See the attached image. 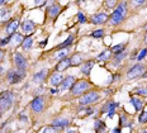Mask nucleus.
Instances as JSON below:
<instances>
[{
    "mask_svg": "<svg viewBox=\"0 0 147 133\" xmlns=\"http://www.w3.org/2000/svg\"><path fill=\"white\" fill-rule=\"evenodd\" d=\"M142 133H147V131H146V132H142Z\"/></svg>",
    "mask_w": 147,
    "mask_h": 133,
    "instance_id": "47",
    "label": "nucleus"
},
{
    "mask_svg": "<svg viewBox=\"0 0 147 133\" xmlns=\"http://www.w3.org/2000/svg\"><path fill=\"white\" fill-rule=\"evenodd\" d=\"M14 63H15V66H17L18 71L26 74V70H27V66H28V62H27L26 57H24L22 53L17 52V53L14 55Z\"/></svg>",
    "mask_w": 147,
    "mask_h": 133,
    "instance_id": "3",
    "label": "nucleus"
},
{
    "mask_svg": "<svg viewBox=\"0 0 147 133\" xmlns=\"http://www.w3.org/2000/svg\"><path fill=\"white\" fill-rule=\"evenodd\" d=\"M34 27H36V24L33 23L32 20H26V22H23V24H22V29H23L24 33H30V32H33Z\"/></svg>",
    "mask_w": 147,
    "mask_h": 133,
    "instance_id": "15",
    "label": "nucleus"
},
{
    "mask_svg": "<svg viewBox=\"0 0 147 133\" xmlns=\"http://www.w3.org/2000/svg\"><path fill=\"white\" fill-rule=\"evenodd\" d=\"M112 133H121V129H119V128H114Z\"/></svg>",
    "mask_w": 147,
    "mask_h": 133,
    "instance_id": "41",
    "label": "nucleus"
},
{
    "mask_svg": "<svg viewBox=\"0 0 147 133\" xmlns=\"http://www.w3.org/2000/svg\"><path fill=\"white\" fill-rule=\"evenodd\" d=\"M18 26H19V23H18V20H11L10 23L7 26V33H9V34L13 36V33L17 30Z\"/></svg>",
    "mask_w": 147,
    "mask_h": 133,
    "instance_id": "18",
    "label": "nucleus"
},
{
    "mask_svg": "<svg viewBox=\"0 0 147 133\" xmlns=\"http://www.w3.org/2000/svg\"><path fill=\"white\" fill-rule=\"evenodd\" d=\"M146 56H147V49L145 48V49H142V51L140 52V53H138V56H137L136 58H137V60H138V61H141V60H143V58H145Z\"/></svg>",
    "mask_w": 147,
    "mask_h": 133,
    "instance_id": "32",
    "label": "nucleus"
},
{
    "mask_svg": "<svg viewBox=\"0 0 147 133\" xmlns=\"http://www.w3.org/2000/svg\"><path fill=\"white\" fill-rule=\"evenodd\" d=\"M51 92H52V94H56V92H57V90H56V89H52V90H51Z\"/></svg>",
    "mask_w": 147,
    "mask_h": 133,
    "instance_id": "43",
    "label": "nucleus"
},
{
    "mask_svg": "<svg viewBox=\"0 0 147 133\" xmlns=\"http://www.w3.org/2000/svg\"><path fill=\"white\" fill-rule=\"evenodd\" d=\"M78 19H79L80 23H85V22H86V17H85L81 11H79V13H78Z\"/></svg>",
    "mask_w": 147,
    "mask_h": 133,
    "instance_id": "34",
    "label": "nucleus"
},
{
    "mask_svg": "<svg viewBox=\"0 0 147 133\" xmlns=\"http://www.w3.org/2000/svg\"><path fill=\"white\" fill-rule=\"evenodd\" d=\"M145 42L147 43V32H146V36H145Z\"/></svg>",
    "mask_w": 147,
    "mask_h": 133,
    "instance_id": "45",
    "label": "nucleus"
},
{
    "mask_svg": "<svg viewBox=\"0 0 147 133\" xmlns=\"http://www.w3.org/2000/svg\"><path fill=\"white\" fill-rule=\"evenodd\" d=\"M9 17H10L9 10H7V9H0V22H7L9 19Z\"/></svg>",
    "mask_w": 147,
    "mask_h": 133,
    "instance_id": "21",
    "label": "nucleus"
},
{
    "mask_svg": "<svg viewBox=\"0 0 147 133\" xmlns=\"http://www.w3.org/2000/svg\"><path fill=\"white\" fill-rule=\"evenodd\" d=\"M48 74V70L45 69V70H41L39 72H37L34 76H33V81L34 82H42L43 80L46 79V76H47Z\"/></svg>",
    "mask_w": 147,
    "mask_h": 133,
    "instance_id": "14",
    "label": "nucleus"
},
{
    "mask_svg": "<svg viewBox=\"0 0 147 133\" xmlns=\"http://www.w3.org/2000/svg\"><path fill=\"white\" fill-rule=\"evenodd\" d=\"M5 4V1H4V0H3V1H1V0H0V5H4Z\"/></svg>",
    "mask_w": 147,
    "mask_h": 133,
    "instance_id": "44",
    "label": "nucleus"
},
{
    "mask_svg": "<svg viewBox=\"0 0 147 133\" xmlns=\"http://www.w3.org/2000/svg\"><path fill=\"white\" fill-rule=\"evenodd\" d=\"M3 58H4V52L0 51V60H3Z\"/></svg>",
    "mask_w": 147,
    "mask_h": 133,
    "instance_id": "42",
    "label": "nucleus"
},
{
    "mask_svg": "<svg viewBox=\"0 0 147 133\" xmlns=\"http://www.w3.org/2000/svg\"><path fill=\"white\" fill-rule=\"evenodd\" d=\"M9 41H10V37H7V38H5V39H1V42H0V45H1V46H4V45H7V43H8Z\"/></svg>",
    "mask_w": 147,
    "mask_h": 133,
    "instance_id": "37",
    "label": "nucleus"
},
{
    "mask_svg": "<svg viewBox=\"0 0 147 133\" xmlns=\"http://www.w3.org/2000/svg\"><path fill=\"white\" fill-rule=\"evenodd\" d=\"M88 89H89V82L86 80H80V81L74 84V86L71 88V92L74 95H80L84 91H86Z\"/></svg>",
    "mask_w": 147,
    "mask_h": 133,
    "instance_id": "5",
    "label": "nucleus"
},
{
    "mask_svg": "<svg viewBox=\"0 0 147 133\" xmlns=\"http://www.w3.org/2000/svg\"><path fill=\"white\" fill-rule=\"evenodd\" d=\"M133 4L134 5H142V4H145V1H133Z\"/></svg>",
    "mask_w": 147,
    "mask_h": 133,
    "instance_id": "39",
    "label": "nucleus"
},
{
    "mask_svg": "<svg viewBox=\"0 0 147 133\" xmlns=\"http://www.w3.org/2000/svg\"><path fill=\"white\" fill-rule=\"evenodd\" d=\"M110 57V49H105L104 52H102V53L98 56V60L99 61H103V60H108V58Z\"/></svg>",
    "mask_w": 147,
    "mask_h": 133,
    "instance_id": "25",
    "label": "nucleus"
},
{
    "mask_svg": "<svg viewBox=\"0 0 147 133\" xmlns=\"http://www.w3.org/2000/svg\"><path fill=\"white\" fill-rule=\"evenodd\" d=\"M67 133H75V132H72V131H70V132H67Z\"/></svg>",
    "mask_w": 147,
    "mask_h": 133,
    "instance_id": "46",
    "label": "nucleus"
},
{
    "mask_svg": "<svg viewBox=\"0 0 147 133\" xmlns=\"http://www.w3.org/2000/svg\"><path fill=\"white\" fill-rule=\"evenodd\" d=\"M136 94H140V95H143V97H147V88H138L134 90Z\"/></svg>",
    "mask_w": 147,
    "mask_h": 133,
    "instance_id": "31",
    "label": "nucleus"
},
{
    "mask_svg": "<svg viewBox=\"0 0 147 133\" xmlns=\"http://www.w3.org/2000/svg\"><path fill=\"white\" fill-rule=\"evenodd\" d=\"M60 11H61V7L59 4H56V3H52V5L48 8V15H50L51 18L57 17V15L60 14Z\"/></svg>",
    "mask_w": 147,
    "mask_h": 133,
    "instance_id": "12",
    "label": "nucleus"
},
{
    "mask_svg": "<svg viewBox=\"0 0 147 133\" xmlns=\"http://www.w3.org/2000/svg\"><path fill=\"white\" fill-rule=\"evenodd\" d=\"M131 103L134 105V108H136V110H142V101L140 100V99L137 98H132L131 99Z\"/></svg>",
    "mask_w": 147,
    "mask_h": 133,
    "instance_id": "23",
    "label": "nucleus"
},
{
    "mask_svg": "<svg viewBox=\"0 0 147 133\" xmlns=\"http://www.w3.org/2000/svg\"><path fill=\"white\" fill-rule=\"evenodd\" d=\"M99 99H100V95L98 94L96 91H90L80 98V104L86 105V104H91V103H96V101H99Z\"/></svg>",
    "mask_w": 147,
    "mask_h": 133,
    "instance_id": "4",
    "label": "nucleus"
},
{
    "mask_svg": "<svg viewBox=\"0 0 147 133\" xmlns=\"http://www.w3.org/2000/svg\"><path fill=\"white\" fill-rule=\"evenodd\" d=\"M107 19H108V15L105 13H98L91 18V22H93L94 24H103L107 22Z\"/></svg>",
    "mask_w": 147,
    "mask_h": 133,
    "instance_id": "11",
    "label": "nucleus"
},
{
    "mask_svg": "<svg viewBox=\"0 0 147 133\" xmlns=\"http://www.w3.org/2000/svg\"><path fill=\"white\" fill-rule=\"evenodd\" d=\"M71 65V61H70V58H63V60L60 61V63L57 65L56 67V71H62V70H66L67 67Z\"/></svg>",
    "mask_w": 147,
    "mask_h": 133,
    "instance_id": "17",
    "label": "nucleus"
},
{
    "mask_svg": "<svg viewBox=\"0 0 147 133\" xmlns=\"http://www.w3.org/2000/svg\"><path fill=\"white\" fill-rule=\"evenodd\" d=\"M145 28H146V29H147V26H146V27H145Z\"/></svg>",
    "mask_w": 147,
    "mask_h": 133,
    "instance_id": "48",
    "label": "nucleus"
},
{
    "mask_svg": "<svg viewBox=\"0 0 147 133\" xmlns=\"http://www.w3.org/2000/svg\"><path fill=\"white\" fill-rule=\"evenodd\" d=\"M145 72H146L145 66H142V65H134L132 69H131V70L127 72V77H128L129 80L137 79V77H141V76H142Z\"/></svg>",
    "mask_w": 147,
    "mask_h": 133,
    "instance_id": "6",
    "label": "nucleus"
},
{
    "mask_svg": "<svg viewBox=\"0 0 147 133\" xmlns=\"http://www.w3.org/2000/svg\"><path fill=\"white\" fill-rule=\"evenodd\" d=\"M69 123H70L69 119H66V118H57L52 122V126H53L55 128H63V127L69 126Z\"/></svg>",
    "mask_w": 147,
    "mask_h": 133,
    "instance_id": "13",
    "label": "nucleus"
},
{
    "mask_svg": "<svg viewBox=\"0 0 147 133\" xmlns=\"http://www.w3.org/2000/svg\"><path fill=\"white\" fill-rule=\"evenodd\" d=\"M70 61H71V65H79L82 61V57L80 56V55H75Z\"/></svg>",
    "mask_w": 147,
    "mask_h": 133,
    "instance_id": "28",
    "label": "nucleus"
},
{
    "mask_svg": "<svg viewBox=\"0 0 147 133\" xmlns=\"http://www.w3.org/2000/svg\"><path fill=\"white\" fill-rule=\"evenodd\" d=\"M72 41H74V36H69V38H67V39H66V41L63 42V43H61V45L59 46V48H60V49H63L65 47H67V46H70V45H71Z\"/></svg>",
    "mask_w": 147,
    "mask_h": 133,
    "instance_id": "26",
    "label": "nucleus"
},
{
    "mask_svg": "<svg viewBox=\"0 0 147 133\" xmlns=\"http://www.w3.org/2000/svg\"><path fill=\"white\" fill-rule=\"evenodd\" d=\"M10 41L13 42V45H18V43H20V42L23 43L24 39H23L22 34H14V36L10 37Z\"/></svg>",
    "mask_w": 147,
    "mask_h": 133,
    "instance_id": "24",
    "label": "nucleus"
},
{
    "mask_svg": "<svg viewBox=\"0 0 147 133\" xmlns=\"http://www.w3.org/2000/svg\"><path fill=\"white\" fill-rule=\"evenodd\" d=\"M32 43H33L32 37H27V38L23 41V43H22V47L24 49H29L30 47H32Z\"/></svg>",
    "mask_w": 147,
    "mask_h": 133,
    "instance_id": "22",
    "label": "nucleus"
},
{
    "mask_svg": "<svg viewBox=\"0 0 147 133\" xmlns=\"http://www.w3.org/2000/svg\"><path fill=\"white\" fill-rule=\"evenodd\" d=\"M95 131L98 133H105L107 126L104 124L103 122H100V120H96V122H95Z\"/></svg>",
    "mask_w": 147,
    "mask_h": 133,
    "instance_id": "20",
    "label": "nucleus"
},
{
    "mask_svg": "<svg viewBox=\"0 0 147 133\" xmlns=\"http://www.w3.org/2000/svg\"><path fill=\"white\" fill-rule=\"evenodd\" d=\"M26 74L24 72H20V71H15V70H10L8 72V81L9 84H17V82H19L20 80L24 77Z\"/></svg>",
    "mask_w": 147,
    "mask_h": 133,
    "instance_id": "7",
    "label": "nucleus"
},
{
    "mask_svg": "<svg viewBox=\"0 0 147 133\" xmlns=\"http://www.w3.org/2000/svg\"><path fill=\"white\" fill-rule=\"evenodd\" d=\"M30 107H32V110H33V112H36V113L42 112V110H43V107H45V101H43V99H42L41 97L36 98L34 100L32 101Z\"/></svg>",
    "mask_w": 147,
    "mask_h": 133,
    "instance_id": "8",
    "label": "nucleus"
},
{
    "mask_svg": "<svg viewBox=\"0 0 147 133\" xmlns=\"http://www.w3.org/2000/svg\"><path fill=\"white\" fill-rule=\"evenodd\" d=\"M117 107H118L117 103H114V101H109V103H107V104L103 107L102 112H103V113H108L109 117H113V114H114L115 108H117Z\"/></svg>",
    "mask_w": 147,
    "mask_h": 133,
    "instance_id": "9",
    "label": "nucleus"
},
{
    "mask_svg": "<svg viewBox=\"0 0 147 133\" xmlns=\"http://www.w3.org/2000/svg\"><path fill=\"white\" fill-rule=\"evenodd\" d=\"M91 36H93L94 38H100V37H103V36H104V30H103V29L94 30V32L91 33Z\"/></svg>",
    "mask_w": 147,
    "mask_h": 133,
    "instance_id": "30",
    "label": "nucleus"
},
{
    "mask_svg": "<svg viewBox=\"0 0 147 133\" xmlns=\"http://www.w3.org/2000/svg\"><path fill=\"white\" fill-rule=\"evenodd\" d=\"M123 57H125V52H121V53H118V56H117V60H115V63H118L119 61L122 60Z\"/></svg>",
    "mask_w": 147,
    "mask_h": 133,
    "instance_id": "35",
    "label": "nucleus"
},
{
    "mask_svg": "<svg viewBox=\"0 0 147 133\" xmlns=\"http://www.w3.org/2000/svg\"><path fill=\"white\" fill-rule=\"evenodd\" d=\"M105 5H107L108 8H113V7L115 5V1H112V0H107V1H105Z\"/></svg>",
    "mask_w": 147,
    "mask_h": 133,
    "instance_id": "36",
    "label": "nucleus"
},
{
    "mask_svg": "<svg viewBox=\"0 0 147 133\" xmlns=\"http://www.w3.org/2000/svg\"><path fill=\"white\" fill-rule=\"evenodd\" d=\"M62 81H63V77H62V75H61V74H59V72L53 74V75L51 76V80H50L51 85H53V86L60 85Z\"/></svg>",
    "mask_w": 147,
    "mask_h": 133,
    "instance_id": "16",
    "label": "nucleus"
},
{
    "mask_svg": "<svg viewBox=\"0 0 147 133\" xmlns=\"http://www.w3.org/2000/svg\"><path fill=\"white\" fill-rule=\"evenodd\" d=\"M43 133H56V132H55L53 128H46L43 131Z\"/></svg>",
    "mask_w": 147,
    "mask_h": 133,
    "instance_id": "38",
    "label": "nucleus"
},
{
    "mask_svg": "<svg viewBox=\"0 0 147 133\" xmlns=\"http://www.w3.org/2000/svg\"><path fill=\"white\" fill-rule=\"evenodd\" d=\"M46 43H47V39H45V41H43V42H41V45H39V46H41V47H42V48H43V47H45V46H46Z\"/></svg>",
    "mask_w": 147,
    "mask_h": 133,
    "instance_id": "40",
    "label": "nucleus"
},
{
    "mask_svg": "<svg viewBox=\"0 0 147 133\" xmlns=\"http://www.w3.org/2000/svg\"><path fill=\"white\" fill-rule=\"evenodd\" d=\"M66 53H67V49H61L55 58H57V60H63V58H66Z\"/></svg>",
    "mask_w": 147,
    "mask_h": 133,
    "instance_id": "29",
    "label": "nucleus"
},
{
    "mask_svg": "<svg viewBox=\"0 0 147 133\" xmlns=\"http://www.w3.org/2000/svg\"><path fill=\"white\" fill-rule=\"evenodd\" d=\"M125 15H127V4H125V3H121V4L115 8V10L113 11V14L110 15L109 23L112 24V26H117V24H119L124 19Z\"/></svg>",
    "mask_w": 147,
    "mask_h": 133,
    "instance_id": "1",
    "label": "nucleus"
},
{
    "mask_svg": "<svg viewBox=\"0 0 147 133\" xmlns=\"http://www.w3.org/2000/svg\"><path fill=\"white\" fill-rule=\"evenodd\" d=\"M74 84H75V79H74L72 76H67L63 79V81L61 82V91H65L67 90V89H70V88H72Z\"/></svg>",
    "mask_w": 147,
    "mask_h": 133,
    "instance_id": "10",
    "label": "nucleus"
},
{
    "mask_svg": "<svg viewBox=\"0 0 147 133\" xmlns=\"http://www.w3.org/2000/svg\"><path fill=\"white\" fill-rule=\"evenodd\" d=\"M14 100V95L11 91H3L0 94V114L5 113L10 109Z\"/></svg>",
    "mask_w": 147,
    "mask_h": 133,
    "instance_id": "2",
    "label": "nucleus"
},
{
    "mask_svg": "<svg viewBox=\"0 0 147 133\" xmlns=\"http://www.w3.org/2000/svg\"><path fill=\"white\" fill-rule=\"evenodd\" d=\"M138 120H140V123H146L147 122V112H142V113H141Z\"/></svg>",
    "mask_w": 147,
    "mask_h": 133,
    "instance_id": "33",
    "label": "nucleus"
},
{
    "mask_svg": "<svg viewBox=\"0 0 147 133\" xmlns=\"http://www.w3.org/2000/svg\"><path fill=\"white\" fill-rule=\"evenodd\" d=\"M124 49V45L123 43H119V45H115L112 47V51L114 52V53H119V52H122Z\"/></svg>",
    "mask_w": 147,
    "mask_h": 133,
    "instance_id": "27",
    "label": "nucleus"
},
{
    "mask_svg": "<svg viewBox=\"0 0 147 133\" xmlns=\"http://www.w3.org/2000/svg\"><path fill=\"white\" fill-rule=\"evenodd\" d=\"M93 67H94V61H88V62H85L84 65H82V67H81L82 74H85V75H89Z\"/></svg>",
    "mask_w": 147,
    "mask_h": 133,
    "instance_id": "19",
    "label": "nucleus"
}]
</instances>
